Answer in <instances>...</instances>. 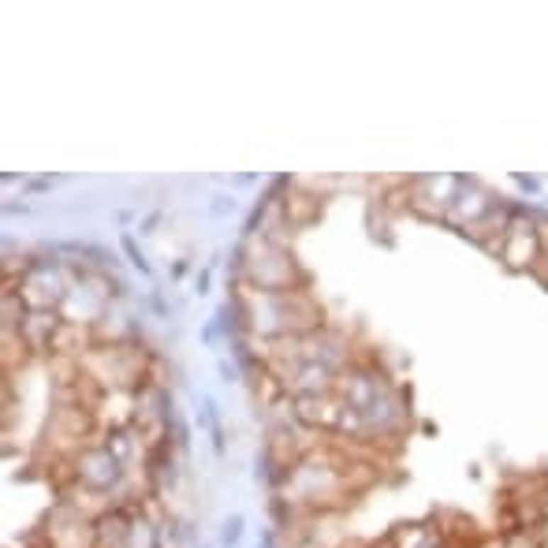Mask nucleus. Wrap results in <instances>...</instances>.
<instances>
[{
	"mask_svg": "<svg viewBox=\"0 0 548 548\" xmlns=\"http://www.w3.org/2000/svg\"><path fill=\"white\" fill-rule=\"evenodd\" d=\"M239 530H242V522H239V518H232V522H228V533H224V541L232 544V541L239 537Z\"/></svg>",
	"mask_w": 548,
	"mask_h": 548,
	"instance_id": "nucleus-2",
	"label": "nucleus"
},
{
	"mask_svg": "<svg viewBox=\"0 0 548 548\" xmlns=\"http://www.w3.org/2000/svg\"><path fill=\"white\" fill-rule=\"evenodd\" d=\"M79 478L86 485H94V488H105L112 478H116V459H112V455H90V459H82Z\"/></svg>",
	"mask_w": 548,
	"mask_h": 548,
	"instance_id": "nucleus-1",
	"label": "nucleus"
}]
</instances>
